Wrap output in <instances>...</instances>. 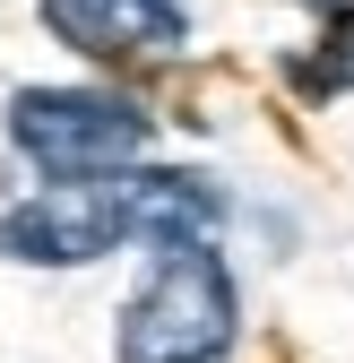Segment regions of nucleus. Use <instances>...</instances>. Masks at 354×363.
Returning a JSON list of instances; mask_svg holds the SVG:
<instances>
[{
    "label": "nucleus",
    "instance_id": "obj_1",
    "mask_svg": "<svg viewBox=\"0 0 354 363\" xmlns=\"http://www.w3.org/2000/svg\"><path fill=\"white\" fill-rule=\"evenodd\" d=\"M234 277L207 242H156V268L121 311V363H225Z\"/></svg>",
    "mask_w": 354,
    "mask_h": 363
},
{
    "label": "nucleus",
    "instance_id": "obj_2",
    "mask_svg": "<svg viewBox=\"0 0 354 363\" xmlns=\"http://www.w3.org/2000/svg\"><path fill=\"white\" fill-rule=\"evenodd\" d=\"M9 139H18L26 164H43L52 182H78V173L139 164L147 113L130 96H113V86H18V96H9Z\"/></svg>",
    "mask_w": 354,
    "mask_h": 363
},
{
    "label": "nucleus",
    "instance_id": "obj_3",
    "mask_svg": "<svg viewBox=\"0 0 354 363\" xmlns=\"http://www.w3.org/2000/svg\"><path fill=\"white\" fill-rule=\"evenodd\" d=\"M121 234V208H113V173H78V182H43L35 199L0 208V251L26 259V268H78V259H104Z\"/></svg>",
    "mask_w": 354,
    "mask_h": 363
},
{
    "label": "nucleus",
    "instance_id": "obj_4",
    "mask_svg": "<svg viewBox=\"0 0 354 363\" xmlns=\"http://www.w3.org/2000/svg\"><path fill=\"white\" fill-rule=\"evenodd\" d=\"M43 26H52L69 52L86 61H164L182 52L190 35V0H43Z\"/></svg>",
    "mask_w": 354,
    "mask_h": 363
},
{
    "label": "nucleus",
    "instance_id": "obj_5",
    "mask_svg": "<svg viewBox=\"0 0 354 363\" xmlns=\"http://www.w3.org/2000/svg\"><path fill=\"white\" fill-rule=\"evenodd\" d=\"M113 208L130 242H207L225 225L207 173H147V164H113Z\"/></svg>",
    "mask_w": 354,
    "mask_h": 363
},
{
    "label": "nucleus",
    "instance_id": "obj_6",
    "mask_svg": "<svg viewBox=\"0 0 354 363\" xmlns=\"http://www.w3.org/2000/svg\"><path fill=\"white\" fill-rule=\"evenodd\" d=\"M294 86H302V96H346V86H354V35H337V52H320V61H294Z\"/></svg>",
    "mask_w": 354,
    "mask_h": 363
},
{
    "label": "nucleus",
    "instance_id": "obj_7",
    "mask_svg": "<svg viewBox=\"0 0 354 363\" xmlns=\"http://www.w3.org/2000/svg\"><path fill=\"white\" fill-rule=\"evenodd\" d=\"M312 9H329V18H354V0H312Z\"/></svg>",
    "mask_w": 354,
    "mask_h": 363
}]
</instances>
